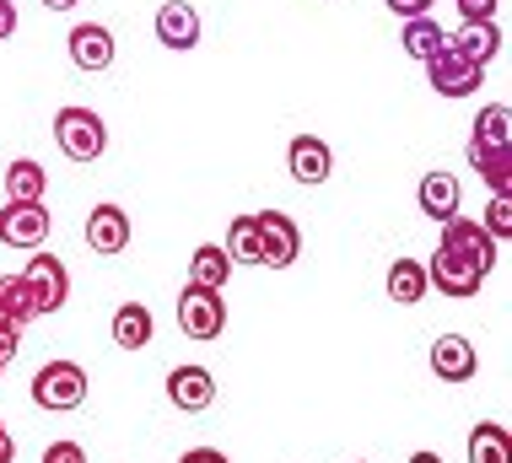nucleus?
<instances>
[{
    "mask_svg": "<svg viewBox=\"0 0 512 463\" xmlns=\"http://www.w3.org/2000/svg\"><path fill=\"white\" fill-rule=\"evenodd\" d=\"M469 162L491 194H512V119L502 103H486L469 135Z\"/></svg>",
    "mask_w": 512,
    "mask_h": 463,
    "instance_id": "obj_1",
    "label": "nucleus"
},
{
    "mask_svg": "<svg viewBox=\"0 0 512 463\" xmlns=\"http://www.w3.org/2000/svg\"><path fill=\"white\" fill-rule=\"evenodd\" d=\"M33 404L38 410H54V415H65V410H81L87 404V367L81 361H44V367L33 372Z\"/></svg>",
    "mask_w": 512,
    "mask_h": 463,
    "instance_id": "obj_2",
    "label": "nucleus"
},
{
    "mask_svg": "<svg viewBox=\"0 0 512 463\" xmlns=\"http://www.w3.org/2000/svg\"><path fill=\"white\" fill-rule=\"evenodd\" d=\"M54 140H60V151L71 162H98L108 151V124L92 114V108L65 103L60 114H54Z\"/></svg>",
    "mask_w": 512,
    "mask_h": 463,
    "instance_id": "obj_3",
    "label": "nucleus"
},
{
    "mask_svg": "<svg viewBox=\"0 0 512 463\" xmlns=\"http://www.w3.org/2000/svg\"><path fill=\"white\" fill-rule=\"evenodd\" d=\"M178 329L195 345L221 340V329H227V302H221V291H200V286L178 291Z\"/></svg>",
    "mask_w": 512,
    "mask_h": 463,
    "instance_id": "obj_4",
    "label": "nucleus"
},
{
    "mask_svg": "<svg viewBox=\"0 0 512 463\" xmlns=\"http://www.w3.org/2000/svg\"><path fill=\"white\" fill-rule=\"evenodd\" d=\"M437 248L442 254H459L469 264H480V270H496V237L480 227V221H469L464 210L448 221H437Z\"/></svg>",
    "mask_w": 512,
    "mask_h": 463,
    "instance_id": "obj_5",
    "label": "nucleus"
},
{
    "mask_svg": "<svg viewBox=\"0 0 512 463\" xmlns=\"http://www.w3.org/2000/svg\"><path fill=\"white\" fill-rule=\"evenodd\" d=\"M22 280H27V291H33V307H38V318L60 313V307L71 302V270H65V264L54 259V254H44V248H38V254L27 259Z\"/></svg>",
    "mask_w": 512,
    "mask_h": 463,
    "instance_id": "obj_6",
    "label": "nucleus"
},
{
    "mask_svg": "<svg viewBox=\"0 0 512 463\" xmlns=\"http://www.w3.org/2000/svg\"><path fill=\"white\" fill-rule=\"evenodd\" d=\"M49 232H54L49 205H17V200L0 205V243H6V248H27V254H38V248L49 243Z\"/></svg>",
    "mask_w": 512,
    "mask_h": 463,
    "instance_id": "obj_7",
    "label": "nucleus"
},
{
    "mask_svg": "<svg viewBox=\"0 0 512 463\" xmlns=\"http://www.w3.org/2000/svg\"><path fill=\"white\" fill-rule=\"evenodd\" d=\"M491 270H480V264H469L459 254H442V248H432V259H426V286H437L442 297L464 302V297H480V286H486Z\"/></svg>",
    "mask_w": 512,
    "mask_h": 463,
    "instance_id": "obj_8",
    "label": "nucleus"
},
{
    "mask_svg": "<svg viewBox=\"0 0 512 463\" xmlns=\"http://www.w3.org/2000/svg\"><path fill=\"white\" fill-rule=\"evenodd\" d=\"M426 81H432L442 97H475L480 81H486V65L464 60L459 49H437L432 60H426Z\"/></svg>",
    "mask_w": 512,
    "mask_h": 463,
    "instance_id": "obj_9",
    "label": "nucleus"
},
{
    "mask_svg": "<svg viewBox=\"0 0 512 463\" xmlns=\"http://www.w3.org/2000/svg\"><path fill=\"white\" fill-rule=\"evenodd\" d=\"M259 237H265V270H292L297 254H302V232L286 210H259L254 216Z\"/></svg>",
    "mask_w": 512,
    "mask_h": 463,
    "instance_id": "obj_10",
    "label": "nucleus"
},
{
    "mask_svg": "<svg viewBox=\"0 0 512 463\" xmlns=\"http://www.w3.org/2000/svg\"><path fill=\"white\" fill-rule=\"evenodd\" d=\"M286 173H292L302 189H318V184H329V173H335V151H329L318 135H297L292 146H286Z\"/></svg>",
    "mask_w": 512,
    "mask_h": 463,
    "instance_id": "obj_11",
    "label": "nucleus"
},
{
    "mask_svg": "<svg viewBox=\"0 0 512 463\" xmlns=\"http://www.w3.org/2000/svg\"><path fill=\"white\" fill-rule=\"evenodd\" d=\"M426 361H432L437 383H469V377L480 372V356H475V345H469V334H437Z\"/></svg>",
    "mask_w": 512,
    "mask_h": 463,
    "instance_id": "obj_12",
    "label": "nucleus"
},
{
    "mask_svg": "<svg viewBox=\"0 0 512 463\" xmlns=\"http://www.w3.org/2000/svg\"><path fill=\"white\" fill-rule=\"evenodd\" d=\"M168 399H173L184 415L211 410V404H216V377H211V367H195V361L173 367V372H168Z\"/></svg>",
    "mask_w": 512,
    "mask_h": 463,
    "instance_id": "obj_13",
    "label": "nucleus"
},
{
    "mask_svg": "<svg viewBox=\"0 0 512 463\" xmlns=\"http://www.w3.org/2000/svg\"><path fill=\"white\" fill-rule=\"evenodd\" d=\"M65 49H71L76 70H92V76L114 65V33H108L103 22H76L71 38H65Z\"/></svg>",
    "mask_w": 512,
    "mask_h": 463,
    "instance_id": "obj_14",
    "label": "nucleus"
},
{
    "mask_svg": "<svg viewBox=\"0 0 512 463\" xmlns=\"http://www.w3.org/2000/svg\"><path fill=\"white\" fill-rule=\"evenodd\" d=\"M87 248H92V254H108V259L130 248V216H124V205H92Z\"/></svg>",
    "mask_w": 512,
    "mask_h": 463,
    "instance_id": "obj_15",
    "label": "nucleus"
},
{
    "mask_svg": "<svg viewBox=\"0 0 512 463\" xmlns=\"http://www.w3.org/2000/svg\"><path fill=\"white\" fill-rule=\"evenodd\" d=\"M157 38H162V49H173V54H189L200 44V17H195V6L189 0H162V11H157Z\"/></svg>",
    "mask_w": 512,
    "mask_h": 463,
    "instance_id": "obj_16",
    "label": "nucleus"
},
{
    "mask_svg": "<svg viewBox=\"0 0 512 463\" xmlns=\"http://www.w3.org/2000/svg\"><path fill=\"white\" fill-rule=\"evenodd\" d=\"M448 49H459L464 60H475V65H491L496 54H502V22L496 17L459 22V33H448Z\"/></svg>",
    "mask_w": 512,
    "mask_h": 463,
    "instance_id": "obj_17",
    "label": "nucleus"
},
{
    "mask_svg": "<svg viewBox=\"0 0 512 463\" xmlns=\"http://www.w3.org/2000/svg\"><path fill=\"white\" fill-rule=\"evenodd\" d=\"M415 200H421L426 221H448V216H459L464 189H459V178H453V173H426L421 189H415Z\"/></svg>",
    "mask_w": 512,
    "mask_h": 463,
    "instance_id": "obj_18",
    "label": "nucleus"
},
{
    "mask_svg": "<svg viewBox=\"0 0 512 463\" xmlns=\"http://www.w3.org/2000/svg\"><path fill=\"white\" fill-rule=\"evenodd\" d=\"M151 334H157L151 307L146 302H119V313H114V345L119 350H146Z\"/></svg>",
    "mask_w": 512,
    "mask_h": 463,
    "instance_id": "obj_19",
    "label": "nucleus"
},
{
    "mask_svg": "<svg viewBox=\"0 0 512 463\" xmlns=\"http://www.w3.org/2000/svg\"><path fill=\"white\" fill-rule=\"evenodd\" d=\"M227 280H232L227 248H221V243L195 248V259H189V286H200V291H227Z\"/></svg>",
    "mask_w": 512,
    "mask_h": 463,
    "instance_id": "obj_20",
    "label": "nucleus"
},
{
    "mask_svg": "<svg viewBox=\"0 0 512 463\" xmlns=\"http://www.w3.org/2000/svg\"><path fill=\"white\" fill-rule=\"evenodd\" d=\"M44 189H49V178H44V167H38L33 157H17V162L6 167V200L44 205Z\"/></svg>",
    "mask_w": 512,
    "mask_h": 463,
    "instance_id": "obj_21",
    "label": "nucleus"
},
{
    "mask_svg": "<svg viewBox=\"0 0 512 463\" xmlns=\"http://www.w3.org/2000/svg\"><path fill=\"white\" fill-rule=\"evenodd\" d=\"M227 259L232 264H254V270H265V237H259L254 227V216H232V227H227Z\"/></svg>",
    "mask_w": 512,
    "mask_h": 463,
    "instance_id": "obj_22",
    "label": "nucleus"
},
{
    "mask_svg": "<svg viewBox=\"0 0 512 463\" xmlns=\"http://www.w3.org/2000/svg\"><path fill=\"white\" fill-rule=\"evenodd\" d=\"M469 463H512V437L502 420H480L469 431Z\"/></svg>",
    "mask_w": 512,
    "mask_h": 463,
    "instance_id": "obj_23",
    "label": "nucleus"
},
{
    "mask_svg": "<svg viewBox=\"0 0 512 463\" xmlns=\"http://www.w3.org/2000/svg\"><path fill=\"white\" fill-rule=\"evenodd\" d=\"M399 44H405V54L410 60H432L437 49H448V33L437 27V17H410L405 27H399Z\"/></svg>",
    "mask_w": 512,
    "mask_h": 463,
    "instance_id": "obj_24",
    "label": "nucleus"
},
{
    "mask_svg": "<svg viewBox=\"0 0 512 463\" xmlns=\"http://www.w3.org/2000/svg\"><path fill=\"white\" fill-rule=\"evenodd\" d=\"M426 291H432V286H426V264L421 259H394L389 264V297L399 307H415Z\"/></svg>",
    "mask_w": 512,
    "mask_h": 463,
    "instance_id": "obj_25",
    "label": "nucleus"
},
{
    "mask_svg": "<svg viewBox=\"0 0 512 463\" xmlns=\"http://www.w3.org/2000/svg\"><path fill=\"white\" fill-rule=\"evenodd\" d=\"M0 313H6L11 324H22V329L38 318L33 291H27V280H22V275H0Z\"/></svg>",
    "mask_w": 512,
    "mask_h": 463,
    "instance_id": "obj_26",
    "label": "nucleus"
},
{
    "mask_svg": "<svg viewBox=\"0 0 512 463\" xmlns=\"http://www.w3.org/2000/svg\"><path fill=\"white\" fill-rule=\"evenodd\" d=\"M480 227H486L496 243L512 237V194H491V210H486V221H480Z\"/></svg>",
    "mask_w": 512,
    "mask_h": 463,
    "instance_id": "obj_27",
    "label": "nucleus"
},
{
    "mask_svg": "<svg viewBox=\"0 0 512 463\" xmlns=\"http://www.w3.org/2000/svg\"><path fill=\"white\" fill-rule=\"evenodd\" d=\"M44 463H87V447H81V442H49Z\"/></svg>",
    "mask_w": 512,
    "mask_h": 463,
    "instance_id": "obj_28",
    "label": "nucleus"
},
{
    "mask_svg": "<svg viewBox=\"0 0 512 463\" xmlns=\"http://www.w3.org/2000/svg\"><path fill=\"white\" fill-rule=\"evenodd\" d=\"M22 350V324H11L6 313H0V361H11Z\"/></svg>",
    "mask_w": 512,
    "mask_h": 463,
    "instance_id": "obj_29",
    "label": "nucleus"
},
{
    "mask_svg": "<svg viewBox=\"0 0 512 463\" xmlns=\"http://www.w3.org/2000/svg\"><path fill=\"white\" fill-rule=\"evenodd\" d=\"M383 6H389L394 17H405V22H410V17H426V11L437 6V0H383Z\"/></svg>",
    "mask_w": 512,
    "mask_h": 463,
    "instance_id": "obj_30",
    "label": "nucleus"
},
{
    "mask_svg": "<svg viewBox=\"0 0 512 463\" xmlns=\"http://www.w3.org/2000/svg\"><path fill=\"white\" fill-rule=\"evenodd\" d=\"M464 22H480V17H496V0H453Z\"/></svg>",
    "mask_w": 512,
    "mask_h": 463,
    "instance_id": "obj_31",
    "label": "nucleus"
},
{
    "mask_svg": "<svg viewBox=\"0 0 512 463\" xmlns=\"http://www.w3.org/2000/svg\"><path fill=\"white\" fill-rule=\"evenodd\" d=\"M178 463H232V458H227V453H216V447H189V453L178 458Z\"/></svg>",
    "mask_w": 512,
    "mask_h": 463,
    "instance_id": "obj_32",
    "label": "nucleus"
},
{
    "mask_svg": "<svg viewBox=\"0 0 512 463\" xmlns=\"http://www.w3.org/2000/svg\"><path fill=\"white\" fill-rule=\"evenodd\" d=\"M11 33H17V6H11V0H0V44H6Z\"/></svg>",
    "mask_w": 512,
    "mask_h": 463,
    "instance_id": "obj_33",
    "label": "nucleus"
},
{
    "mask_svg": "<svg viewBox=\"0 0 512 463\" xmlns=\"http://www.w3.org/2000/svg\"><path fill=\"white\" fill-rule=\"evenodd\" d=\"M17 458V447H11V431H0V463H11Z\"/></svg>",
    "mask_w": 512,
    "mask_h": 463,
    "instance_id": "obj_34",
    "label": "nucleus"
},
{
    "mask_svg": "<svg viewBox=\"0 0 512 463\" xmlns=\"http://www.w3.org/2000/svg\"><path fill=\"white\" fill-rule=\"evenodd\" d=\"M405 463H442V453H432V447H421V453H410Z\"/></svg>",
    "mask_w": 512,
    "mask_h": 463,
    "instance_id": "obj_35",
    "label": "nucleus"
},
{
    "mask_svg": "<svg viewBox=\"0 0 512 463\" xmlns=\"http://www.w3.org/2000/svg\"><path fill=\"white\" fill-rule=\"evenodd\" d=\"M44 6H49V11H76L81 0H44Z\"/></svg>",
    "mask_w": 512,
    "mask_h": 463,
    "instance_id": "obj_36",
    "label": "nucleus"
},
{
    "mask_svg": "<svg viewBox=\"0 0 512 463\" xmlns=\"http://www.w3.org/2000/svg\"><path fill=\"white\" fill-rule=\"evenodd\" d=\"M0 377H6V361H0Z\"/></svg>",
    "mask_w": 512,
    "mask_h": 463,
    "instance_id": "obj_37",
    "label": "nucleus"
},
{
    "mask_svg": "<svg viewBox=\"0 0 512 463\" xmlns=\"http://www.w3.org/2000/svg\"><path fill=\"white\" fill-rule=\"evenodd\" d=\"M0 431H6V420H0Z\"/></svg>",
    "mask_w": 512,
    "mask_h": 463,
    "instance_id": "obj_38",
    "label": "nucleus"
}]
</instances>
